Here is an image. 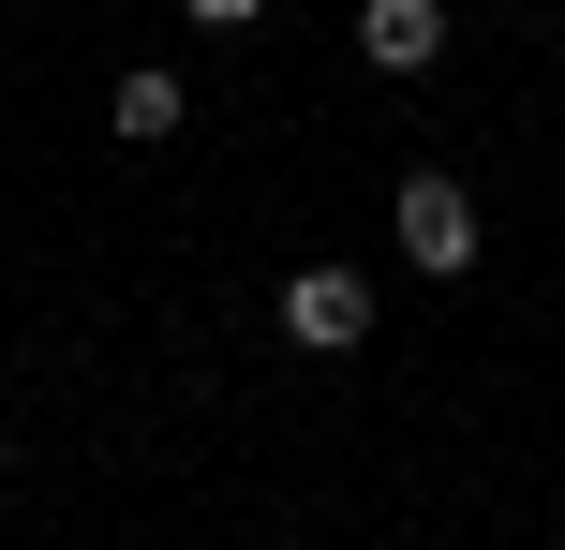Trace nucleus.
Instances as JSON below:
<instances>
[{"label":"nucleus","instance_id":"nucleus-2","mask_svg":"<svg viewBox=\"0 0 565 550\" xmlns=\"http://www.w3.org/2000/svg\"><path fill=\"white\" fill-rule=\"evenodd\" d=\"M282 327H298L312 357L372 343V283H358V268H298V283H282Z\"/></svg>","mask_w":565,"mask_h":550},{"label":"nucleus","instance_id":"nucleus-3","mask_svg":"<svg viewBox=\"0 0 565 550\" xmlns=\"http://www.w3.org/2000/svg\"><path fill=\"white\" fill-rule=\"evenodd\" d=\"M358 45L387 60V75H431V45H447V0H358Z\"/></svg>","mask_w":565,"mask_h":550},{"label":"nucleus","instance_id":"nucleus-1","mask_svg":"<svg viewBox=\"0 0 565 550\" xmlns=\"http://www.w3.org/2000/svg\"><path fill=\"white\" fill-rule=\"evenodd\" d=\"M402 254H417L431 283H461V268H477V194H461V179H402Z\"/></svg>","mask_w":565,"mask_h":550},{"label":"nucleus","instance_id":"nucleus-5","mask_svg":"<svg viewBox=\"0 0 565 550\" xmlns=\"http://www.w3.org/2000/svg\"><path fill=\"white\" fill-rule=\"evenodd\" d=\"M179 15H209V30H254V15H268V0H179Z\"/></svg>","mask_w":565,"mask_h":550},{"label":"nucleus","instance_id":"nucleus-4","mask_svg":"<svg viewBox=\"0 0 565 550\" xmlns=\"http://www.w3.org/2000/svg\"><path fill=\"white\" fill-rule=\"evenodd\" d=\"M179 119H194V105H179V75H149V60H135V75L105 89V134H135V149H164Z\"/></svg>","mask_w":565,"mask_h":550}]
</instances>
